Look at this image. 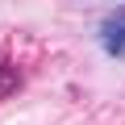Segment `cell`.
I'll use <instances>...</instances> for the list:
<instances>
[{
    "instance_id": "cell-1",
    "label": "cell",
    "mask_w": 125,
    "mask_h": 125,
    "mask_svg": "<svg viewBox=\"0 0 125 125\" xmlns=\"http://www.w3.org/2000/svg\"><path fill=\"white\" fill-rule=\"evenodd\" d=\"M96 42H100V50H104V54L125 58V9L108 13V17L96 25Z\"/></svg>"
},
{
    "instance_id": "cell-2",
    "label": "cell",
    "mask_w": 125,
    "mask_h": 125,
    "mask_svg": "<svg viewBox=\"0 0 125 125\" xmlns=\"http://www.w3.org/2000/svg\"><path fill=\"white\" fill-rule=\"evenodd\" d=\"M17 88H21V75H17L13 67H9L4 58H0V100H4V96H13Z\"/></svg>"
}]
</instances>
